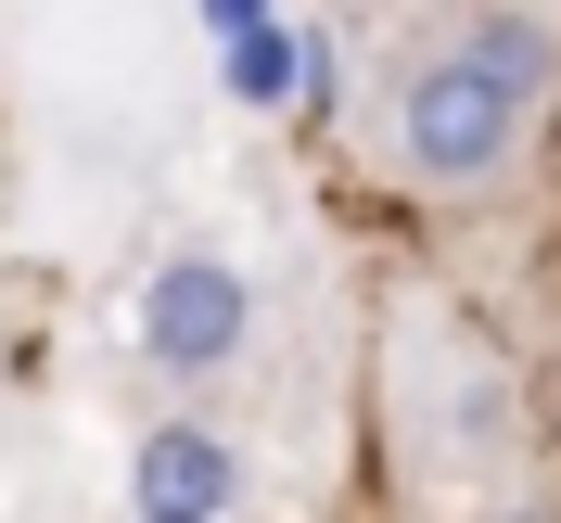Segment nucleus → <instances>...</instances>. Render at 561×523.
<instances>
[{
  "label": "nucleus",
  "instance_id": "obj_1",
  "mask_svg": "<svg viewBox=\"0 0 561 523\" xmlns=\"http://www.w3.org/2000/svg\"><path fill=\"white\" fill-rule=\"evenodd\" d=\"M511 154H524V103L511 90H485L459 52L409 65V90H396V167L421 192H485V179H511Z\"/></svg>",
  "mask_w": 561,
  "mask_h": 523
},
{
  "label": "nucleus",
  "instance_id": "obj_2",
  "mask_svg": "<svg viewBox=\"0 0 561 523\" xmlns=\"http://www.w3.org/2000/svg\"><path fill=\"white\" fill-rule=\"evenodd\" d=\"M243 332H255V294H243V269L217 243H179L167 269L140 281V357H153L167 384H217V371L243 357Z\"/></svg>",
  "mask_w": 561,
  "mask_h": 523
},
{
  "label": "nucleus",
  "instance_id": "obj_3",
  "mask_svg": "<svg viewBox=\"0 0 561 523\" xmlns=\"http://www.w3.org/2000/svg\"><path fill=\"white\" fill-rule=\"evenodd\" d=\"M128 486H140V511H205V523H230V498H243V447H230L217 421H153L140 459H128Z\"/></svg>",
  "mask_w": 561,
  "mask_h": 523
},
{
  "label": "nucleus",
  "instance_id": "obj_4",
  "mask_svg": "<svg viewBox=\"0 0 561 523\" xmlns=\"http://www.w3.org/2000/svg\"><path fill=\"white\" fill-rule=\"evenodd\" d=\"M447 52H459L472 77H485V90H511V103L536 115V90H549V52H561V38L536 26V13H472V26L447 38Z\"/></svg>",
  "mask_w": 561,
  "mask_h": 523
},
{
  "label": "nucleus",
  "instance_id": "obj_5",
  "mask_svg": "<svg viewBox=\"0 0 561 523\" xmlns=\"http://www.w3.org/2000/svg\"><path fill=\"white\" fill-rule=\"evenodd\" d=\"M217 38H230V90H243V103H280L294 65H307V38L268 26V13H243V26H217Z\"/></svg>",
  "mask_w": 561,
  "mask_h": 523
},
{
  "label": "nucleus",
  "instance_id": "obj_6",
  "mask_svg": "<svg viewBox=\"0 0 561 523\" xmlns=\"http://www.w3.org/2000/svg\"><path fill=\"white\" fill-rule=\"evenodd\" d=\"M243 13H268V0H205V26H243Z\"/></svg>",
  "mask_w": 561,
  "mask_h": 523
},
{
  "label": "nucleus",
  "instance_id": "obj_7",
  "mask_svg": "<svg viewBox=\"0 0 561 523\" xmlns=\"http://www.w3.org/2000/svg\"><path fill=\"white\" fill-rule=\"evenodd\" d=\"M128 523H205V511H128Z\"/></svg>",
  "mask_w": 561,
  "mask_h": 523
},
{
  "label": "nucleus",
  "instance_id": "obj_8",
  "mask_svg": "<svg viewBox=\"0 0 561 523\" xmlns=\"http://www.w3.org/2000/svg\"><path fill=\"white\" fill-rule=\"evenodd\" d=\"M511 523H549V511H511Z\"/></svg>",
  "mask_w": 561,
  "mask_h": 523
}]
</instances>
